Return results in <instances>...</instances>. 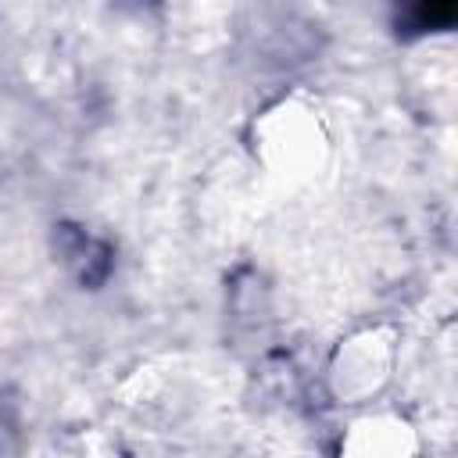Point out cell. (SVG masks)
Wrapping results in <instances>:
<instances>
[{
	"label": "cell",
	"mask_w": 458,
	"mask_h": 458,
	"mask_svg": "<svg viewBox=\"0 0 458 458\" xmlns=\"http://www.w3.org/2000/svg\"><path fill=\"white\" fill-rule=\"evenodd\" d=\"M454 14H458L454 4H419L408 11L411 29H447L454 21Z\"/></svg>",
	"instance_id": "6da1fadb"
}]
</instances>
